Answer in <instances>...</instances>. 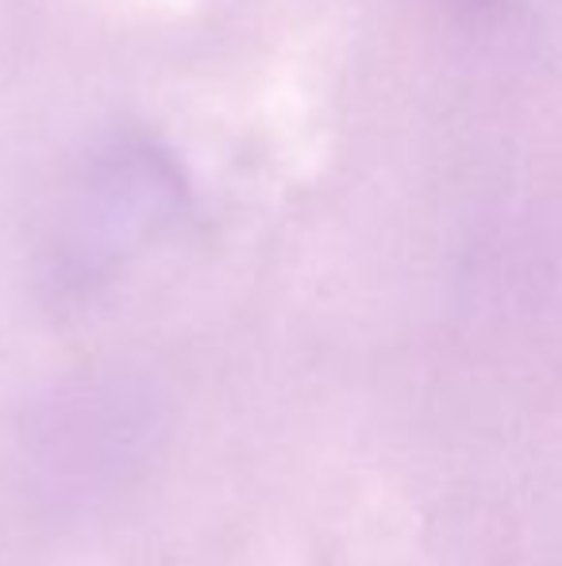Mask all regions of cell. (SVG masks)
I'll list each match as a JSON object with an SVG mask.
<instances>
[{
	"mask_svg": "<svg viewBox=\"0 0 562 566\" xmlns=\"http://www.w3.org/2000/svg\"><path fill=\"white\" fill-rule=\"evenodd\" d=\"M447 4L455 8L458 15H466V20H494V15L505 12L509 0H447Z\"/></svg>",
	"mask_w": 562,
	"mask_h": 566,
	"instance_id": "obj_1",
	"label": "cell"
}]
</instances>
